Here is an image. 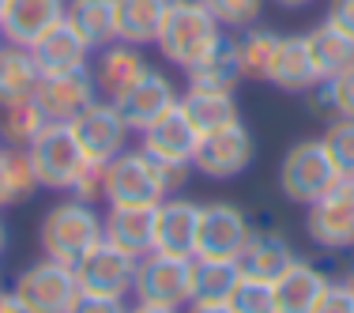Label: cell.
Returning a JSON list of instances; mask_svg holds the SVG:
<instances>
[{
  "mask_svg": "<svg viewBox=\"0 0 354 313\" xmlns=\"http://www.w3.org/2000/svg\"><path fill=\"white\" fill-rule=\"evenodd\" d=\"M12 294L23 313H68L80 298V283H75L72 265L41 257L12 279Z\"/></svg>",
  "mask_w": 354,
  "mask_h": 313,
  "instance_id": "277c9868",
  "label": "cell"
},
{
  "mask_svg": "<svg viewBox=\"0 0 354 313\" xmlns=\"http://www.w3.org/2000/svg\"><path fill=\"white\" fill-rule=\"evenodd\" d=\"M95 98H98V87H95L91 69L41 75L38 87H35V102L41 106V114H46L49 121H61V125H68L72 117H80Z\"/></svg>",
  "mask_w": 354,
  "mask_h": 313,
  "instance_id": "5bb4252c",
  "label": "cell"
},
{
  "mask_svg": "<svg viewBox=\"0 0 354 313\" xmlns=\"http://www.w3.org/2000/svg\"><path fill=\"white\" fill-rule=\"evenodd\" d=\"M177 106L185 109V117L192 121V129L204 136V132H215L223 125L238 121V102H234L230 91H204V87H185V95L177 98Z\"/></svg>",
  "mask_w": 354,
  "mask_h": 313,
  "instance_id": "4316f807",
  "label": "cell"
},
{
  "mask_svg": "<svg viewBox=\"0 0 354 313\" xmlns=\"http://www.w3.org/2000/svg\"><path fill=\"white\" fill-rule=\"evenodd\" d=\"M155 208L158 204H109L102 215V238L129 257H147L155 249Z\"/></svg>",
  "mask_w": 354,
  "mask_h": 313,
  "instance_id": "e0dca14e",
  "label": "cell"
},
{
  "mask_svg": "<svg viewBox=\"0 0 354 313\" xmlns=\"http://www.w3.org/2000/svg\"><path fill=\"white\" fill-rule=\"evenodd\" d=\"M196 143H200V132L192 129V121L185 117L181 106L166 109L155 125H147L140 132V147L158 163H192Z\"/></svg>",
  "mask_w": 354,
  "mask_h": 313,
  "instance_id": "ac0fdd59",
  "label": "cell"
},
{
  "mask_svg": "<svg viewBox=\"0 0 354 313\" xmlns=\"http://www.w3.org/2000/svg\"><path fill=\"white\" fill-rule=\"evenodd\" d=\"M268 83L286 91V95H309L320 83V72L309 57L306 35H283L279 49L272 57V69H268Z\"/></svg>",
  "mask_w": 354,
  "mask_h": 313,
  "instance_id": "44dd1931",
  "label": "cell"
},
{
  "mask_svg": "<svg viewBox=\"0 0 354 313\" xmlns=\"http://www.w3.org/2000/svg\"><path fill=\"white\" fill-rule=\"evenodd\" d=\"M306 46H309V57H313L320 80H332V75L347 72L354 64V38L324 19L313 30H306Z\"/></svg>",
  "mask_w": 354,
  "mask_h": 313,
  "instance_id": "83f0119b",
  "label": "cell"
},
{
  "mask_svg": "<svg viewBox=\"0 0 354 313\" xmlns=\"http://www.w3.org/2000/svg\"><path fill=\"white\" fill-rule=\"evenodd\" d=\"M313 313H354V291L343 279H328V287L317 298Z\"/></svg>",
  "mask_w": 354,
  "mask_h": 313,
  "instance_id": "f35d334b",
  "label": "cell"
},
{
  "mask_svg": "<svg viewBox=\"0 0 354 313\" xmlns=\"http://www.w3.org/2000/svg\"><path fill=\"white\" fill-rule=\"evenodd\" d=\"M0 208H8L4 204V170H0Z\"/></svg>",
  "mask_w": 354,
  "mask_h": 313,
  "instance_id": "c3c4849f",
  "label": "cell"
},
{
  "mask_svg": "<svg viewBox=\"0 0 354 313\" xmlns=\"http://www.w3.org/2000/svg\"><path fill=\"white\" fill-rule=\"evenodd\" d=\"M313 95V114L320 117H351L354 121V64L347 72L332 75V80H320Z\"/></svg>",
  "mask_w": 354,
  "mask_h": 313,
  "instance_id": "836d02e7",
  "label": "cell"
},
{
  "mask_svg": "<svg viewBox=\"0 0 354 313\" xmlns=\"http://www.w3.org/2000/svg\"><path fill=\"white\" fill-rule=\"evenodd\" d=\"M113 8H117V42L143 49L155 46L170 0H113Z\"/></svg>",
  "mask_w": 354,
  "mask_h": 313,
  "instance_id": "484cf974",
  "label": "cell"
},
{
  "mask_svg": "<svg viewBox=\"0 0 354 313\" xmlns=\"http://www.w3.org/2000/svg\"><path fill=\"white\" fill-rule=\"evenodd\" d=\"M68 313H129L124 298H106V294H80Z\"/></svg>",
  "mask_w": 354,
  "mask_h": 313,
  "instance_id": "ab89813d",
  "label": "cell"
},
{
  "mask_svg": "<svg viewBox=\"0 0 354 313\" xmlns=\"http://www.w3.org/2000/svg\"><path fill=\"white\" fill-rule=\"evenodd\" d=\"M143 72H147L143 49L140 46H129V42H109V46L98 49L95 64H91V75H95L98 95H106L109 102H113L121 91H129Z\"/></svg>",
  "mask_w": 354,
  "mask_h": 313,
  "instance_id": "7402d4cb",
  "label": "cell"
},
{
  "mask_svg": "<svg viewBox=\"0 0 354 313\" xmlns=\"http://www.w3.org/2000/svg\"><path fill=\"white\" fill-rule=\"evenodd\" d=\"M0 49H4V35H0Z\"/></svg>",
  "mask_w": 354,
  "mask_h": 313,
  "instance_id": "816d5d0a",
  "label": "cell"
},
{
  "mask_svg": "<svg viewBox=\"0 0 354 313\" xmlns=\"http://www.w3.org/2000/svg\"><path fill=\"white\" fill-rule=\"evenodd\" d=\"M223 42V27L212 12H207L204 0H170L166 8V19L158 27V53L166 64L189 72L192 64H200L207 53Z\"/></svg>",
  "mask_w": 354,
  "mask_h": 313,
  "instance_id": "6da1fadb",
  "label": "cell"
},
{
  "mask_svg": "<svg viewBox=\"0 0 354 313\" xmlns=\"http://www.w3.org/2000/svg\"><path fill=\"white\" fill-rule=\"evenodd\" d=\"M279 30L272 27H249L238 35V57H241V72L245 80H264L268 83V69H272V57L279 49Z\"/></svg>",
  "mask_w": 354,
  "mask_h": 313,
  "instance_id": "4dcf8cb0",
  "label": "cell"
},
{
  "mask_svg": "<svg viewBox=\"0 0 354 313\" xmlns=\"http://www.w3.org/2000/svg\"><path fill=\"white\" fill-rule=\"evenodd\" d=\"M328 287V272L317 268L313 260L298 257L294 265H286L279 276L272 279L275 291V313H313L317 298Z\"/></svg>",
  "mask_w": 354,
  "mask_h": 313,
  "instance_id": "ffe728a7",
  "label": "cell"
},
{
  "mask_svg": "<svg viewBox=\"0 0 354 313\" xmlns=\"http://www.w3.org/2000/svg\"><path fill=\"white\" fill-rule=\"evenodd\" d=\"M177 98L181 95H177V87L170 83V75H162L158 69H147L129 91H121V95L113 98V106H117V114L124 117V125L140 136L147 125H155L166 109L177 106Z\"/></svg>",
  "mask_w": 354,
  "mask_h": 313,
  "instance_id": "4fadbf2b",
  "label": "cell"
},
{
  "mask_svg": "<svg viewBox=\"0 0 354 313\" xmlns=\"http://www.w3.org/2000/svg\"><path fill=\"white\" fill-rule=\"evenodd\" d=\"M64 15H68V0H8L0 12V35L8 46L30 49Z\"/></svg>",
  "mask_w": 354,
  "mask_h": 313,
  "instance_id": "9a60e30c",
  "label": "cell"
},
{
  "mask_svg": "<svg viewBox=\"0 0 354 313\" xmlns=\"http://www.w3.org/2000/svg\"><path fill=\"white\" fill-rule=\"evenodd\" d=\"M343 283H347L351 291H354V260H351V265H347V272H343Z\"/></svg>",
  "mask_w": 354,
  "mask_h": 313,
  "instance_id": "bcb514c9",
  "label": "cell"
},
{
  "mask_svg": "<svg viewBox=\"0 0 354 313\" xmlns=\"http://www.w3.org/2000/svg\"><path fill=\"white\" fill-rule=\"evenodd\" d=\"M324 23H332V27H339L343 35L354 38V0H328Z\"/></svg>",
  "mask_w": 354,
  "mask_h": 313,
  "instance_id": "60d3db41",
  "label": "cell"
},
{
  "mask_svg": "<svg viewBox=\"0 0 354 313\" xmlns=\"http://www.w3.org/2000/svg\"><path fill=\"white\" fill-rule=\"evenodd\" d=\"M252 234L249 215L230 200H212L200 204V223H196V249L192 257L200 260H238L241 245Z\"/></svg>",
  "mask_w": 354,
  "mask_h": 313,
  "instance_id": "30bf717a",
  "label": "cell"
},
{
  "mask_svg": "<svg viewBox=\"0 0 354 313\" xmlns=\"http://www.w3.org/2000/svg\"><path fill=\"white\" fill-rule=\"evenodd\" d=\"M0 313H23V306L12 294V287H0Z\"/></svg>",
  "mask_w": 354,
  "mask_h": 313,
  "instance_id": "7bdbcfd3",
  "label": "cell"
},
{
  "mask_svg": "<svg viewBox=\"0 0 354 313\" xmlns=\"http://www.w3.org/2000/svg\"><path fill=\"white\" fill-rule=\"evenodd\" d=\"M8 249V226H4V219H0V253Z\"/></svg>",
  "mask_w": 354,
  "mask_h": 313,
  "instance_id": "7dc6e473",
  "label": "cell"
},
{
  "mask_svg": "<svg viewBox=\"0 0 354 313\" xmlns=\"http://www.w3.org/2000/svg\"><path fill=\"white\" fill-rule=\"evenodd\" d=\"M238 279H241L238 260H200V257H192V298L230 302Z\"/></svg>",
  "mask_w": 354,
  "mask_h": 313,
  "instance_id": "f546056e",
  "label": "cell"
},
{
  "mask_svg": "<svg viewBox=\"0 0 354 313\" xmlns=\"http://www.w3.org/2000/svg\"><path fill=\"white\" fill-rule=\"evenodd\" d=\"M207 12L218 19V27L223 30H249L260 23V15H264V4L268 0H204Z\"/></svg>",
  "mask_w": 354,
  "mask_h": 313,
  "instance_id": "e575fe53",
  "label": "cell"
},
{
  "mask_svg": "<svg viewBox=\"0 0 354 313\" xmlns=\"http://www.w3.org/2000/svg\"><path fill=\"white\" fill-rule=\"evenodd\" d=\"M185 80H189V87H204V91H238V83L245 80V72H241V57H238V38H226L212 49V53L204 57L200 64H192L189 72H185Z\"/></svg>",
  "mask_w": 354,
  "mask_h": 313,
  "instance_id": "cb8c5ba5",
  "label": "cell"
},
{
  "mask_svg": "<svg viewBox=\"0 0 354 313\" xmlns=\"http://www.w3.org/2000/svg\"><path fill=\"white\" fill-rule=\"evenodd\" d=\"M30 53H35L41 75H57V72L91 69V53H95V46H91L68 19H61L57 27H49L46 35L30 46Z\"/></svg>",
  "mask_w": 354,
  "mask_h": 313,
  "instance_id": "d6986e66",
  "label": "cell"
},
{
  "mask_svg": "<svg viewBox=\"0 0 354 313\" xmlns=\"http://www.w3.org/2000/svg\"><path fill=\"white\" fill-rule=\"evenodd\" d=\"M68 197H80L87 200V204H98V200H106V163H91L80 170V177H75V185L68 189Z\"/></svg>",
  "mask_w": 354,
  "mask_h": 313,
  "instance_id": "74e56055",
  "label": "cell"
},
{
  "mask_svg": "<svg viewBox=\"0 0 354 313\" xmlns=\"http://www.w3.org/2000/svg\"><path fill=\"white\" fill-rule=\"evenodd\" d=\"M257 159V140H252L249 125L230 121L215 132H204L196 143V155H192V170L212 177V181H230V177H241Z\"/></svg>",
  "mask_w": 354,
  "mask_h": 313,
  "instance_id": "52a82bcc",
  "label": "cell"
},
{
  "mask_svg": "<svg viewBox=\"0 0 354 313\" xmlns=\"http://www.w3.org/2000/svg\"><path fill=\"white\" fill-rule=\"evenodd\" d=\"M234 313H275V291L272 279H257V276H241L238 287L230 294Z\"/></svg>",
  "mask_w": 354,
  "mask_h": 313,
  "instance_id": "d590c367",
  "label": "cell"
},
{
  "mask_svg": "<svg viewBox=\"0 0 354 313\" xmlns=\"http://www.w3.org/2000/svg\"><path fill=\"white\" fill-rule=\"evenodd\" d=\"M136 260L140 257H129L124 249H117V245H109L102 238L95 249H87L72 265L80 294H106V298H124V294H132Z\"/></svg>",
  "mask_w": 354,
  "mask_h": 313,
  "instance_id": "8fae6325",
  "label": "cell"
},
{
  "mask_svg": "<svg viewBox=\"0 0 354 313\" xmlns=\"http://www.w3.org/2000/svg\"><path fill=\"white\" fill-rule=\"evenodd\" d=\"M68 129H72L75 143L83 147V155H87L91 163H109V159H117L129 147V136H132V129L124 125V117L117 114V106L109 102V98H95L80 117H72Z\"/></svg>",
  "mask_w": 354,
  "mask_h": 313,
  "instance_id": "7c38bea8",
  "label": "cell"
},
{
  "mask_svg": "<svg viewBox=\"0 0 354 313\" xmlns=\"http://www.w3.org/2000/svg\"><path fill=\"white\" fill-rule=\"evenodd\" d=\"M320 143H324L328 155L335 159V166L347 177H354V121L351 117H332Z\"/></svg>",
  "mask_w": 354,
  "mask_h": 313,
  "instance_id": "8d00e7d4",
  "label": "cell"
},
{
  "mask_svg": "<svg viewBox=\"0 0 354 313\" xmlns=\"http://www.w3.org/2000/svg\"><path fill=\"white\" fill-rule=\"evenodd\" d=\"M339 166H335V159L328 155V147L317 140H298L286 147L283 163H279V193L290 204H301L309 208L313 200H320L328 189H335V185L343 181Z\"/></svg>",
  "mask_w": 354,
  "mask_h": 313,
  "instance_id": "3957f363",
  "label": "cell"
},
{
  "mask_svg": "<svg viewBox=\"0 0 354 313\" xmlns=\"http://www.w3.org/2000/svg\"><path fill=\"white\" fill-rule=\"evenodd\" d=\"M132 298L151 306L185 310L192 302V257H170V253H147L136 260Z\"/></svg>",
  "mask_w": 354,
  "mask_h": 313,
  "instance_id": "8992f818",
  "label": "cell"
},
{
  "mask_svg": "<svg viewBox=\"0 0 354 313\" xmlns=\"http://www.w3.org/2000/svg\"><path fill=\"white\" fill-rule=\"evenodd\" d=\"M98 242H102V215L95 211V204H87L80 197L57 200L38 223L41 257H53L61 265H75Z\"/></svg>",
  "mask_w": 354,
  "mask_h": 313,
  "instance_id": "7a4b0ae2",
  "label": "cell"
},
{
  "mask_svg": "<svg viewBox=\"0 0 354 313\" xmlns=\"http://www.w3.org/2000/svg\"><path fill=\"white\" fill-rule=\"evenodd\" d=\"M4 4H8V0H0V12H4Z\"/></svg>",
  "mask_w": 354,
  "mask_h": 313,
  "instance_id": "f907efd6",
  "label": "cell"
},
{
  "mask_svg": "<svg viewBox=\"0 0 354 313\" xmlns=\"http://www.w3.org/2000/svg\"><path fill=\"white\" fill-rule=\"evenodd\" d=\"M129 313H181V310H170V306H151V302H136V306H129Z\"/></svg>",
  "mask_w": 354,
  "mask_h": 313,
  "instance_id": "ee69618b",
  "label": "cell"
},
{
  "mask_svg": "<svg viewBox=\"0 0 354 313\" xmlns=\"http://www.w3.org/2000/svg\"><path fill=\"white\" fill-rule=\"evenodd\" d=\"M0 170H4V204H23L41 189L23 147H0Z\"/></svg>",
  "mask_w": 354,
  "mask_h": 313,
  "instance_id": "d6a6232c",
  "label": "cell"
},
{
  "mask_svg": "<svg viewBox=\"0 0 354 313\" xmlns=\"http://www.w3.org/2000/svg\"><path fill=\"white\" fill-rule=\"evenodd\" d=\"M166 197L158 163L143 147H124L106 163V204H158Z\"/></svg>",
  "mask_w": 354,
  "mask_h": 313,
  "instance_id": "ba28073f",
  "label": "cell"
},
{
  "mask_svg": "<svg viewBox=\"0 0 354 313\" xmlns=\"http://www.w3.org/2000/svg\"><path fill=\"white\" fill-rule=\"evenodd\" d=\"M294 260H298V253H294L290 238L283 231H272V226L268 231H252L238 253L241 276H257V279H275Z\"/></svg>",
  "mask_w": 354,
  "mask_h": 313,
  "instance_id": "603a6c76",
  "label": "cell"
},
{
  "mask_svg": "<svg viewBox=\"0 0 354 313\" xmlns=\"http://www.w3.org/2000/svg\"><path fill=\"white\" fill-rule=\"evenodd\" d=\"M38 80H41V69H38L35 53L4 42V49H0V109L35 98Z\"/></svg>",
  "mask_w": 354,
  "mask_h": 313,
  "instance_id": "d4e9b609",
  "label": "cell"
},
{
  "mask_svg": "<svg viewBox=\"0 0 354 313\" xmlns=\"http://www.w3.org/2000/svg\"><path fill=\"white\" fill-rule=\"evenodd\" d=\"M275 8H283V12H301V8L317 4V0H272Z\"/></svg>",
  "mask_w": 354,
  "mask_h": 313,
  "instance_id": "f6af8a7d",
  "label": "cell"
},
{
  "mask_svg": "<svg viewBox=\"0 0 354 313\" xmlns=\"http://www.w3.org/2000/svg\"><path fill=\"white\" fill-rule=\"evenodd\" d=\"M0 287H4V268H0Z\"/></svg>",
  "mask_w": 354,
  "mask_h": 313,
  "instance_id": "681fc988",
  "label": "cell"
},
{
  "mask_svg": "<svg viewBox=\"0 0 354 313\" xmlns=\"http://www.w3.org/2000/svg\"><path fill=\"white\" fill-rule=\"evenodd\" d=\"M196 223L200 204L189 197H166L155 208V249L151 253H170V257H192L196 249Z\"/></svg>",
  "mask_w": 354,
  "mask_h": 313,
  "instance_id": "2e32d148",
  "label": "cell"
},
{
  "mask_svg": "<svg viewBox=\"0 0 354 313\" xmlns=\"http://www.w3.org/2000/svg\"><path fill=\"white\" fill-rule=\"evenodd\" d=\"M46 125H49V117L41 114V106L35 102V98L0 109V140H4L8 147H23V151H27Z\"/></svg>",
  "mask_w": 354,
  "mask_h": 313,
  "instance_id": "1f68e13d",
  "label": "cell"
},
{
  "mask_svg": "<svg viewBox=\"0 0 354 313\" xmlns=\"http://www.w3.org/2000/svg\"><path fill=\"white\" fill-rule=\"evenodd\" d=\"M64 19H68L95 49L117 42V8H113V0H68V15H64Z\"/></svg>",
  "mask_w": 354,
  "mask_h": 313,
  "instance_id": "f1b7e54d",
  "label": "cell"
},
{
  "mask_svg": "<svg viewBox=\"0 0 354 313\" xmlns=\"http://www.w3.org/2000/svg\"><path fill=\"white\" fill-rule=\"evenodd\" d=\"M181 313H234L230 302H204V298H192Z\"/></svg>",
  "mask_w": 354,
  "mask_h": 313,
  "instance_id": "b9f144b4",
  "label": "cell"
},
{
  "mask_svg": "<svg viewBox=\"0 0 354 313\" xmlns=\"http://www.w3.org/2000/svg\"><path fill=\"white\" fill-rule=\"evenodd\" d=\"M27 155H30V166H35L38 185L49 193H68L80 170L87 166L83 147L75 143L68 125H61V121H49L35 136V143L27 147Z\"/></svg>",
  "mask_w": 354,
  "mask_h": 313,
  "instance_id": "5b68a950",
  "label": "cell"
},
{
  "mask_svg": "<svg viewBox=\"0 0 354 313\" xmlns=\"http://www.w3.org/2000/svg\"><path fill=\"white\" fill-rule=\"evenodd\" d=\"M306 234L317 249H354V177H343L335 189H328L306 208Z\"/></svg>",
  "mask_w": 354,
  "mask_h": 313,
  "instance_id": "9c48e42d",
  "label": "cell"
}]
</instances>
